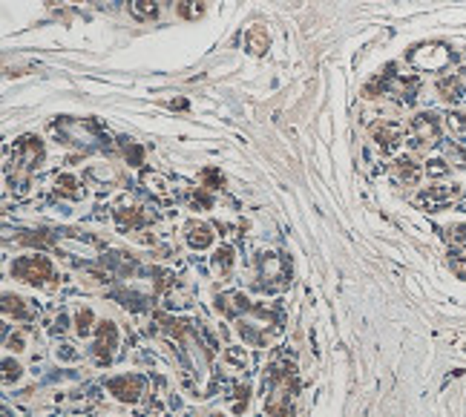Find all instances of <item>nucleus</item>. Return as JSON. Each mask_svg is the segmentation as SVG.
<instances>
[{"mask_svg": "<svg viewBox=\"0 0 466 417\" xmlns=\"http://www.w3.org/2000/svg\"><path fill=\"white\" fill-rule=\"evenodd\" d=\"M256 265H260V285L262 291H279L285 288L288 280H291V265L285 257H279V253L268 250V253H260V259H256Z\"/></svg>", "mask_w": 466, "mask_h": 417, "instance_id": "nucleus-1", "label": "nucleus"}, {"mask_svg": "<svg viewBox=\"0 0 466 417\" xmlns=\"http://www.w3.org/2000/svg\"><path fill=\"white\" fill-rule=\"evenodd\" d=\"M9 349L20 351V349H23V340H20V337H12V340H9Z\"/></svg>", "mask_w": 466, "mask_h": 417, "instance_id": "nucleus-35", "label": "nucleus"}, {"mask_svg": "<svg viewBox=\"0 0 466 417\" xmlns=\"http://www.w3.org/2000/svg\"><path fill=\"white\" fill-rule=\"evenodd\" d=\"M391 173H394V179H398L400 184H409V188H414V184L421 181V165H417L414 158H409V156H400L398 161H394Z\"/></svg>", "mask_w": 466, "mask_h": 417, "instance_id": "nucleus-15", "label": "nucleus"}, {"mask_svg": "<svg viewBox=\"0 0 466 417\" xmlns=\"http://www.w3.org/2000/svg\"><path fill=\"white\" fill-rule=\"evenodd\" d=\"M184 239H188V245L193 250H207V248L213 245L216 234H213V227L207 225V222L193 219V222H188V227H184Z\"/></svg>", "mask_w": 466, "mask_h": 417, "instance_id": "nucleus-13", "label": "nucleus"}, {"mask_svg": "<svg viewBox=\"0 0 466 417\" xmlns=\"http://www.w3.org/2000/svg\"><path fill=\"white\" fill-rule=\"evenodd\" d=\"M66 326H69L66 314H58V317H55V322H52V334H58V331L63 334V331H66Z\"/></svg>", "mask_w": 466, "mask_h": 417, "instance_id": "nucleus-33", "label": "nucleus"}, {"mask_svg": "<svg viewBox=\"0 0 466 417\" xmlns=\"http://www.w3.org/2000/svg\"><path fill=\"white\" fill-rule=\"evenodd\" d=\"M58 360H63V363H75L78 360V351L73 349V345H58Z\"/></svg>", "mask_w": 466, "mask_h": 417, "instance_id": "nucleus-30", "label": "nucleus"}, {"mask_svg": "<svg viewBox=\"0 0 466 417\" xmlns=\"http://www.w3.org/2000/svg\"><path fill=\"white\" fill-rule=\"evenodd\" d=\"M444 124H446V130H449L452 135H466V115H463L460 109H449V112L444 115Z\"/></svg>", "mask_w": 466, "mask_h": 417, "instance_id": "nucleus-20", "label": "nucleus"}, {"mask_svg": "<svg viewBox=\"0 0 466 417\" xmlns=\"http://www.w3.org/2000/svg\"><path fill=\"white\" fill-rule=\"evenodd\" d=\"M130 15L135 20H153L158 15V6H156V0H130Z\"/></svg>", "mask_w": 466, "mask_h": 417, "instance_id": "nucleus-19", "label": "nucleus"}, {"mask_svg": "<svg viewBox=\"0 0 466 417\" xmlns=\"http://www.w3.org/2000/svg\"><path fill=\"white\" fill-rule=\"evenodd\" d=\"M55 184H58V193H63V196H69V199H78L81 196V190H78V181L73 179V176H58L55 179Z\"/></svg>", "mask_w": 466, "mask_h": 417, "instance_id": "nucleus-25", "label": "nucleus"}, {"mask_svg": "<svg viewBox=\"0 0 466 417\" xmlns=\"http://www.w3.org/2000/svg\"><path fill=\"white\" fill-rule=\"evenodd\" d=\"M449 170H452V167L446 165V158H429V165H426V173H429L432 179H444Z\"/></svg>", "mask_w": 466, "mask_h": 417, "instance_id": "nucleus-26", "label": "nucleus"}, {"mask_svg": "<svg viewBox=\"0 0 466 417\" xmlns=\"http://www.w3.org/2000/svg\"><path fill=\"white\" fill-rule=\"evenodd\" d=\"M233 248L230 245H222V248H216V253L211 257V268L219 273V276H227L230 271H233Z\"/></svg>", "mask_w": 466, "mask_h": 417, "instance_id": "nucleus-17", "label": "nucleus"}, {"mask_svg": "<svg viewBox=\"0 0 466 417\" xmlns=\"http://www.w3.org/2000/svg\"><path fill=\"white\" fill-rule=\"evenodd\" d=\"M444 153H446V158L452 161L455 167L466 170V150H463L458 142H446V144H444Z\"/></svg>", "mask_w": 466, "mask_h": 417, "instance_id": "nucleus-23", "label": "nucleus"}, {"mask_svg": "<svg viewBox=\"0 0 466 417\" xmlns=\"http://www.w3.org/2000/svg\"><path fill=\"white\" fill-rule=\"evenodd\" d=\"M20 372H23V368H20L17 363H12L9 357L3 360V383H6V386H12L15 380H20Z\"/></svg>", "mask_w": 466, "mask_h": 417, "instance_id": "nucleus-27", "label": "nucleus"}, {"mask_svg": "<svg viewBox=\"0 0 466 417\" xmlns=\"http://www.w3.org/2000/svg\"><path fill=\"white\" fill-rule=\"evenodd\" d=\"M112 216H115V222H119L121 230H138V227L147 225V213L138 204H119L112 211Z\"/></svg>", "mask_w": 466, "mask_h": 417, "instance_id": "nucleus-14", "label": "nucleus"}, {"mask_svg": "<svg viewBox=\"0 0 466 417\" xmlns=\"http://www.w3.org/2000/svg\"><path fill=\"white\" fill-rule=\"evenodd\" d=\"M268 43H271V38H268V32H265L262 26H253V29L245 35V46H248L253 55H262V52L268 50Z\"/></svg>", "mask_w": 466, "mask_h": 417, "instance_id": "nucleus-18", "label": "nucleus"}, {"mask_svg": "<svg viewBox=\"0 0 466 417\" xmlns=\"http://www.w3.org/2000/svg\"><path fill=\"white\" fill-rule=\"evenodd\" d=\"M460 196V188H449V184H435V188H423L421 193L414 196V204L423 207V211H440V207L452 204Z\"/></svg>", "mask_w": 466, "mask_h": 417, "instance_id": "nucleus-6", "label": "nucleus"}, {"mask_svg": "<svg viewBox=\"0 0 466 417\" xmlns=\"http://www.w3.org/2000/svg\"><path fill=\"white\" fill-rule=\"evenodd\" d=\"M225 357H227V360H233V363H239L242 368L248 365V357H245L242 351H236V349H227V351H225Z\"/></svg>", "mask_w": 466, "mask_h": 417, "instance_id": "nucleus-32", "label": "nucleus"}, {"mask_svg": "<svg viewBox=\"0 0 466 417\" xmlns=\"http://www.w3.org/2000/svg\"><path fill=\"white\" fill-rule=\"evenodd\" d=\"M12 276L27 285H46V280H52V262L40 257V253H32V257H20L12 265Z\"/></svg>", "mask_w": 466, "mask_h": 417, "instance_id": "nucleus-4", "label": "nucleus"}, {"mask_svg": "<svg viewBox=\"0 0 466 417\" xmlns=\"http://www.w3.org/2000/svg\"><path fill=\"white\" fill-rule=\"evenodd\" d=\"M144 377L142 374H119V377H112L110 383H107V388H110V395H115L121 403H135L138 397L144 395Z\"/></svg>", "mask_w": 466, "mask_h": 417, "instance_id": "nucleus-8", "label": "nucleus"}, {"mask_svg": "<svg viewBox=\"0 0 466 417\" xmlns=\"http://www.w3.org/2000/svg\"><path fill=\"white\" fill-rule=\"evenodd\" d=\"M449 239L455 245H466V225H452L449 227Z\"/></svg>", "mask_w": 466, "mask_h": 417, "instance_id": "nucleus-31", "label": "nucleus"}, {"mask_svg": "<svg viewBox=\"0 0 466 417\" xmlns=\"http://www.w3.org/2000/svg\"><path fill=\"white\" fill-rule=\"evenodd\" d=\"M437 96L444 101H449V104L466 101V66L455 69V73H449V75H444L437 81Z\"/></svg>", "mask_w": 466, "mask_h": 417, "instance_id": "nucleus-9", "label": "nucleus"}, {"mask_svg": "<svg viewBox=\"0 0 466 417\" xmlns=\"http://www.w3.org/2000/svg\"><path fill=\"white\" fill-rule=\"evenodd\" d=\"M202 181L207 184V190H216V188H222V176H219V173H216L213 167L202 173Z\"/></svg>", "mask_w": 466, "mask_h": 417, "instance_id": "nucleus-29", "label": "nucleus"}, {"mask_svg": "<svg viewBox=\"0 0 466 417\" xmlns=\"http://www.w3.org/2000/svg\"><path fill=\"white\" fill-rule=\"evenodd\" d=\"M3 314L15 317V319H32L35 317V311L27 305V299L15 296V294H3Z\"/></svg>", "mask_w": 466, "mask_h": 417, "instance_id": "nucleus-16", "label": "nucleus"}, {"mask_svg": "<svg viewBox=\"0 0 466 417\" xmlns=\"http://www.w3.org/2000/svg\"><path fill=\"white\" fill-rule=\"evenodd\" d=\"M250 299L242 294V291H227V294H219L216 296V308H219V314L222 317H227V319H239L245 311H250Z\"/></svg>", "mask_w": 466, "mask_h": 417, "instance_id": "nucleus-11", "label": "nucleus"}, {"mask_svg": "<svg viewBox=\"0 0 466 417\" xmlns=\"http://www.w3.org/2000/svg\"><path fill=\"white\" fill-rule=\"evenodd\" d=\"M115 349H119V328H115V322L101 319L96 326V345H92V354H96V360L101 365H107L112 360Z\"/></svg>", "mask_w": 466, "mask_h": 417, "instance_id": "nucleus-5", "label": "nucleus"}, {"mask_svg": "<svg viewBox=\"0 0 466 417\" xmlns=\"http://www.w3.org/2000/svg\"><path fill=\"white\" fill-rule=\"evenodd\" d=\"M409 63L414 69H421V73H440V69H446L452 63V52L444 43H423L409 52Z\"/></svg>", "mask_w": 466, "mask_h": 417, "instance_id": "nucleus-3", "label": "nucleus"}, {"mask_svg": "<svg viewBox=\"0 0 466 417\" xmlns=\"http://www.w3.org/2000/svg\"><path fill=\"white\" fill-rule=\"evenodd\" d=\"M179 15L184 20H199L204 15V6H202V0H181L179 3Z\"/></svg>", "mask_w": 466, "mask_h": 417, "instance_id": "nucleus-22", "label": "nucleus"}, {"mask_svg": "<svg viewBox=\"0 0 466 417\" xmlns=\"http://www.w3.org/2000/svg\"><path fill=\"white\" fill-rule=\"evenodd\" d=\"M92 322H96V314H92L89 308H81L78 317H75V331L81 337H89L92 334Z\"/></svg>", "mask_w": 466, "mask_h": 417, "instance_id": "nucleus-24", "label": "nucleus"}, {"mask_svg": "<svg viewBox=\"0 0 466 417\" xmlns=\"http://www.w3.org/2000/svg\"><path fill=\"white\" fill-rule=\"evenodd\" d=\"M371 138H375V144L389 156V153L400 150V144L406 142V130L398 121H380V124H375V130H371Z\"/></svg>", "mask_w": 466, "mask_h": 417, "instance_id": "nucleus-7", "label": "nucleus"}, {"mask_svg": "<svg viewBox=\"0 0 466 417\" xmlns=\"http://www.w3.org/2000/svg\"><path fill=\"white\" fill-rule=\"evenodd\" d=\"M417 92H421V78H417V73H406V75L394 73V78L389 84V96H394L398 101L412 104L417 98Z\"/></svg>", "mask_w": 466, "mask_h": 417, "instance_id": "nucleus-12", "label": "nucleus"}, {"mask_svg": "<svg viewBox=\"0 0 466 417\" xmlns=\"http://www.w3.org/2000/svg\"><path fill=\"white\" fill-rule=\"evenodd\" d=\"M449 268L460 276V280H466V257L463 253H458V250H449Z\"/></svg>", "mask_w": 466, "mask_h": 417, "instance_id": "nucleus-28", "label": "nucleus"}, {"mask_svg": "<svg viewBox=\"0 0 466 417\" xmlns=\"http://www.w3.org/2000/svg\"><path fill=\"white\" fill-rule=\"evenodd\" d=\"M43 158V142L38 135H23L15 144V161L20 170H32L38 161Z\"/></svg>", "mask_w": 466, "mask_h": 417, "instance_id": "nucleus-10", "label": "nucleus"}, {"mask_svg": "<svg viewBox=\"0 0 466 417\" xmlns=\"http://www.w3.org/2000/svg\"><path fill=\"white\" fill-rule=\"evenodd\" d=\"M119 142H121V150H124V156H127V161H130V165H133V167H138V165H142L144 150L138 147V144L133 142V138H119Z\"/></svg>", "mask_w": 466, "mask_h": 417, "instance_id": "nucleus-21", "label": "nucleus"}, {"mask_svg": "<svg viewBox=\"0 0 466 417\" xmlns=\"http://www.w3.org/2000/svg\"><path fill=\"white\" fill-rule=\"evenodd\" d=\"M440 135H444V124H440V119L435 112H417L414 119L409 121V138L414 147H435L440 144Z\"/></svg>", "mask_w": 466, "mask_h": 417, "instance_id": "nucleus-2", "label": "nucleus"}, {"mask_svg": "<svg viewBox=\"0 0 466 417\" xmlns=\"http://www.w3.org/2000/svg\"><path fill=\"white\" fill-rule=\"evenodd\" d=\"M193 204L196 207H211L213 202H211V196H207V193H193Z\"/></svg>", "mask_w": 466, "mask_h": 417, "instance_id": "nucleus-34", "label": "nucleus"}]
</instances>
